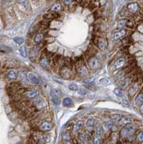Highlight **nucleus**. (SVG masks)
I'll return each mask as SVG.
<instances>
[{"label":"nucleus","mask_w":143,"mask_h":144,"mask_svg":"<svg viewBox=\"0 0 143 144\" xmlns=\"http://www.w3.org/2000/svg\"><path fill=\"white\" fill-rule=\"evenodd\" d=\"M43 39V35L42 33H37L35 37H34V42L35 43H39L42 41V40Z\"/></svg>","instance_id":"16"},{"label":"nucleus","mask_w":143,"mask_h":144,"mask_svg":"<svg viewBox=\"0 0 143 144\" xmlns=\"http://www.w3.org/2000/svg\"><path fill=\"white\" fill-rule=\"evenodd\" d=\"M37 94H38V92L36 91V90H31V91H29L28 92H27V96L29 98L35 97H36Z\"/></svg>","instance_id":"19"},{"label":"nucleus","mask_w":143,"mask_h":144,"mask_svg":"<svg viewBox=\"0 0 143 144\" xmlns=\"http://www.w3.org/2000/svg\"><path fill=\"white\" fill-rule=\"evenodd\" d=\"M119 125L121 126H124V125H127L130 123H131L132 122V119L129 117H125V118H122V119H120L119 120Z\"/></svg>","instance_id":"6"},{"label":"nucleus","mask_w":143,"mask_h":144,"mask_svg":"<svg viewBox=\"0 0 143 144\" xmlns=\"http://www.w3.org/2000/svg\"><path fill=\"white\" fill-rule=\"evenodd\" d=\"M19 2L26 9H28L30 8V4H29V2H28L27 0H19Z\"/></svg>","instance_id":"21"},{"label":"nucleus","mask_w":143,"mask_h":144,"mask_svg":"<svg viewBox=\"0 0 143 144\" xmlns=\"http://www.w3.org/2000/svg\"><path fill=\"white\" fill-rule=\"evenodd\" d=\"M141 105H142V106H141V107H140V112L143 114V103Z\"/></svg>","instance_id":"45"},{"label":"nucleus","mask_w":143,"mask_h":144,"mask_svg":"<svg viewBox=\"0 0 143 144\" xmlns=\"http://www.w3.org/2000/svg\"><path fill=\"white\" fill-rule=\"evenodd\" d=\"M27 78L32 84L37 85V84H39V83H40V80H39L38 77L32 72H29L27 74Z\"/></svg>","instance_id":"2"},{"label":"nucleus","mask_w":143,"mask_h":144,"mask_svg":"<svg viewBox=\"0 0 143 144\" xmlns=\"http://www.w3.org/2000/svg\"><path fill=\"white\" fill-rule=\"evenodd\" d=\"M96 134L101 136V134H102V129H101V127H98V128H96Z\"/></svg>","instance_id":"42"},{"label":"nucleus","mask_w":143,"mask_h":144,"mask_svg":"<svg viewBox=\"0 0 143 144\" xmlns=\"http://www.w3.org/2000/svg\"><path fill=\"white\" fill-rule=\"evenodd\" d=\"M14 41L16 43L19 44V45H22V44H23V43H24V38H21V37H15V38H14Z\"/></svg>","instance_id":"29"},{"label":"nucleus","mask_w":143,"mask_h":144,"mask_svg":"<svg viewBox=\"0 0 143 144\" xmlns=\"http://www.w3.org/2000/svg\"><path fill=\"white\" fill-rule=\"evenodd\" d=\"M61 9V5L60 4H55L51 7V10L54 12H58Z\"/></svg>","instance_id":"33"},{"label":"nucleus","mask_w":143,"mask_h":144,"mask_svg":"<svg viewBox=\"0 0 143 144\" xmlns=\"http://www.w3.org/2000/svg\"><path fill=\"white\" fill-rule=\"evenodd\" d=\"M52 97V101L53 102L55 105H58L60 102V97H56V96H51Z\"/></svg>","instance_id":"30"},{"label":"nucleus","mask_w":143,"mask_h":144,"mask_svg":"<svg viewBox=\"0 0 143 144\" xmlns=\"http://www.w3.org/2000/svg\"><path fill=\"white\" fill-rule=\"evenodd\" d=\"M137 89V84H135L132 87H130V90H129L130 94V95H133V94L136 92Z\"/></svg>","instance_id":"28"},{"label":"nucleus","mask_w":143,"mask_h":144,"mask_svg":"<svg viewBox=\"0 0 143 144\" xmlns=\"http://www.w3.org/2000/svg\"><path fill=\"white\" fill-rule=\"evenodd\" d=\"M88 93H89V92L86 89L81 88V89H78V94H81V95H86Z\"/></svg>","instance_id":"37"},{"label":"nucleus","mask_w":143,"mask_h":144,"mask_svg":"<svg viewBox=\"0 0 143 144\" xmlns=\"http://www.w3.org/2000/svg\"><path fill=\"white\" fill-rule=\"evenodd\" d=\"M78 72L81 76H86L88 74V71H87L86 68L83 66H81L78 68Z\"/></svg>","instance_id":"15"},{"label":"nucleus","mask_w":143,"mask_h":144,"mask_svg":"<svg viewBox=\"0 0 143 144\" xmlns=\"http://www.w3.org/2000/svg\"><path fill=\"white\" fill-rule=\"evenodd\" d=\"M88 138H89V135L86 132H82L78 135V139L82 142L86 141L88 139Z\"/></svg>","instance_id":"14"},{"label":"nucleus","mask_w":143,"mask_h":144,"mask_svg":"<svg viewBox=\"0 0 143 144\" xmlns=\"http://www.w3.org/2000/svg\"><path fill=\"white\" fill-rule=\"evenodd\" d=\"M95 79H96V77L93 76V77H90V78L84 79L83 81V84H92L95 81Z\"/></svg>","instance_id":"25"},{"label":"nucleus","mask_w":143,"mask_h":144,"mask_svg":"<svg viewBox=\"0 0 143 144\" xmlns=\"http://www.w3.org/2000/svg\"><path fill=\"white\" fill-rule=\"evenodd\" d=\"M73 105V102L72 101V100L69 97H66L63 99V105L64 107H71L72 105Z\"/></svg>","instance_id":"10"},{"label":"nucleus","mask_w":143,"mask_h":144,"mask_svg":"<svg viewBox=\"0 0 143 144\" xmlns=\"http://www.w3.org/2000/svg\"><path fill=\"white\" fill-rule=\"evenodd\" d=\"M143 103V94L140 93L135 98V104L137 106L141 105Z\"/></svg>","instance_id":"13"},{"label":"nucleus","mask_w":143,"mask_h":144,"mask_svg":"<svg viewBox=\"0 0 143 144\" xmlns=\"http://www.w3.org/2000/svg\"><path fill=\"white\" fill-rule=\"evenodd\" d=\"M125 33H126V31L125 30H119L118 32H116L114 34L113 38H114V40H118V39L122 38L125 35Z\"/></svg>","instance_id":"8"},{"label":"nucleus","mask_w":143,"mask_h":144,"mask_svg":"<svg viewBox=\"0 0 143 144\" xmlns=\"http://www.w3.org/2000/svg\"><path fill=\"white\" fill-rule=\"evenodd\" d=\"M120 101H121V102L122 103V105H124V106H125V107H130V102H129V101L126 99V98H125V97H122L121 99H120Z\"/></svg>","instance_id":"31"},{"label":"nucleus","mask_w":143,"mask_h":144,"mask_svg":"<svg viewBox=\"0 0 143 144\" xmlns=\"http://www.w3.org/2000/svg\"><path fill=\"white\" fill-rule=\"evenodd\" d=\"M33 102H34V103L35 105H40V104H42V103L44 102V100L41 97H35L34 99Z\"/></svg>","instance_id":"26"},{"label":"nucleus","mask_w":143,"mask_h":144,"mask_svg":"<svg viewBox=\"0 0 143 144\" xmlns=\"http://www.w3.org/2000/svg\"><path fill=\"white\" fill-rule=\"evenodd\" d=\"M40 64L43 68H47V66L49 65V61L47 58H43L40 61Z\"/></svg>","instance_id":"32"},{"label":"nucleus","mask_w":143,"mask_h":144,"mask_svg":"<svg viewBox=\"0 0 143 144\" xmlns=\"http://www.w3.org/2000/svg\"><path fill=\"white\" fill-rule=\"evenodd\" d=\"M42 140H43L44 142L48 143L50 141V136L49 135H45V136H42Z\"/></svg>","instance_id":"40"},{"label":"nucleus","mask_w":143,"mask_h":144,"mask_svg":"<svg viewBox=\"0 0 143 144\" xmlns=\"http://www.w3.org/2000/svg\"><path fill=\"white\" fill-rule=\"evenodd\" d=\"M99 46L101 49H104L105 47V41L103 39H100L99 41Z\"/></svg>","instance_id":"39"},{"label":"nucleus","mask_w":143,"mask_h":144,"mask_svg":"<svg viewBox=\"0 0 143 144\" xmlns=\"http://www.w3.org/2000/svg\"><path fill=\"white\" fill-rule=\"evenodd\" d=\"M114 93L117 95V96H119V97H123L124 96V92L123 91L119 89V88H115L114 90H113Z\"/></svg>","instance_id":"20"},{"label":"nucleus","mask_w":143,"mask_h":144,"mask_svg":"<svg viewBox=\"0 0 143 144\" xmlns=\"http://www.w3.org/2000/svg\"><path fill=\"white\" fill-rule=\"evenodd\" d=\"M19 52L20 54L23 56V57H27V53H26V50H25V47L22 45L19 48Z\"/></svg>","instance_id":"34"},{"label":"nucleus","mask_w":143,"mask_h":144,"mask_svg":"<svg viewBox=\"0 0 143 144\" xmlns=\"http://www.w3.org/2000/svg\"><path fill=\"white\" fill-rule=\"evenodd\" d=\"M89 65L92 70H96L99 66V61L96 58H91L89 60Z\"/></svg>","instance_id":"3"},{"label":"nucleus","mask_w":143,"mask_h":144,"mask_svg":"<svg viewBox=\"0 0 143 144\" xmlns=\"http://www.w3.org/2000/svg\"><path fill=\"white\" fill-rule=\"evenodd\" d=\"M68 87L71 91H77L78 89V85L76 84H75V83H71V84H69L68 86Z\"/></svg>","instance_id":"24"},{"label":"nucleus","mask_w":143,"mask_h":144,"mask_svg":"<svg viewBox=\"0 0 143 144\" xmlns=\"http://www.w3.org/2000/svg\"><path fill=\"white\" fill-rule=\"evenodd\" d=\"M127 8L129 9V11L130 12L135 13L136 12H137V10L139 9V5L136 2H133V3H130L127 5Z\"/></svg>","instance_id":"5"},{"label":"nucleus","mask_w":143,"mask_h":144,"mask_svg":"<svg viewBox=\"0 0 143 144\" xmlns=\"http://www.w3.org/2000/svg\"><path fill=\"white\" fill-rule=\"evenodd\" d=\"M130 81V80L129 79H125L123 80L122 81H121V83H120V87H122V88H126V87L129 85Z\"/></svg>","instance_id":"27"},{"label":"nucleus","mask_w":143,"mask_h":144,"mask_svg":"<svg viewBox=\"0 0 143 144\" xmlns=\"http://www.w3.org/2000/svg\"><path fill=\"white\" fill-rule=\"evenodd\" d=\"M135 133V128L133 125H127L124 128L121 132H120V136L122 138H129L131 136H132Z\"/></svg>","instance_id":"1"},{"label":"nucleus","mask_w":143,"mask_h":144,"mask_svg":"<svg viewBox=\"0 0 143 144\" xmlns=\"http://www.w3.org/2000/svg\"><path fill=\"white\" fill-rule=\"evenodd\" d=\"M62 92H60V90L59 89H53L51 90V93H50V95L51 96H56V97H60V96L62 95L61 94Z\"/></svg>","instance_id":"18"},{"label":"nucleus","mask_w":143,"mask_h":144,"mask_svg":"<svg viewBox=\"0 0 143 144\" xmlns=\"http://www.w3.org/2000/svg\"><path fill=\"white\" fill-rule=\"evenodd\" d=\"M125 60L124 58H119V59H118V60L115 62L114 66V68L115 69H118L122 67V66L125 65Z\"/></svg>","instance_id":"9"},{"label":"nucleus","mask_w":143,"mask_h":144,"mask_svg":"<svg viewBox=\"0 0 143 144\" xmlns=\"http://www.w3.org/2000/svg\"><path fill=\"white\" fill-rule=\"evenodd\" d=\"M83 123L82 121H78L74 125V126L73 128V131L75 133H77V132H78L83 128Z\"/></svg>","instance_id":"11"},{"label":"nucleus","mask_w":143,"mask_h":144,"mask_svg":"<svg viewBox=\"0 0 143 144\" xmlns=\"http://www.w3.org/2000/svg\"><path fill=\"white\" fill-rule=\"evenodd\" d=\"M126 23H127V20L126 19H122V20L119 21L118 25H117V27L118 28H122V27L125 26Z\"/></svg>","instance_id":"35"},{"label":"nucleus","mask_w":143,"mask_h":144,"mask_svg":"<svg viewBox=\"0 0 143 144\" xmlns=\"http://www.w3.org/2000/svg\"><path fill=\"white\" fill-rule=\"evenodd\" d=\"M137 140L140 141H143V132L140 133L137 135Z\"/></svg>","instance_id":"43"},{"label":"nucleus","mask_w":143,"mask_h":144,"mask_svg":"<svg viewBox=\"0 0 143 144\" xmlns=\"http://www.w3.org/2000/svg\"><path fill=\"white\" fill-rule=\"evenodd\" d=\"M5 1H9V0H5Z\"/></svg>","instance_id":"46"},{"label":"nucleus","mask_w":143,"mask_h":144,"mask_svg":"<svg viewBox=\"0 0 143 144\" xmlns=\"http://www.w3.org/2000/svg\"><path fill=\"white\" fill-rule=\"evenodd\" d=\"M62 138H63V141H68L71 139V135L69 133H68V132L63 133V135H62Z\"/></svg>","instance_id":"23"},{"label":"nucleus","mask_w":143,"mask_h":144,"mask_svg":"<svg viewBox=\"0 0 143 144\" xmlns=\"http://www.w3.org/2000/svg\"><path fill=\"white\" fill-rule=\"evenodd\" d=\"M101 142H102L101 136L96 134V136H95V137H94V144H101Z\"/></svg>","instance_id":"22"},{"label":"nucleus","mask_w":143,"mask_h":144,"mask_svg":"<svg viewBox=\"0 0 143 144\" xmlns=\"http://www.w3.org/2000/svg\"><path fill=\"white\" fill-rule=\"evenodd\" d=\"M111 119L113 122H117V121H119L120 120V115H117V114H115V115H113L112 117H111Z\"/></svg>","instance_id":"38"},{"label":"nucleus","mask_w":143,"mask_h":144,"mask_svg":"<svg viewBox=\"0 0 143 144\" xmlns=\"http://www.w3.org/2000/svg\"><path fill=\"white\" fill-rule=\"evenodd\" d=\"M95 123V120L94 118H89L86 120V127L89 131H91L94 128Z\"/></svg>","instance_id":"7"},{"label":"nucleus","mask_w":143,"mask_h":144,"mask_svg":"<svg viewBox=\"0 0 143 144\" xmlns=\"http://www.w3.org/2000/svg\"><path fill=\"white\" fill-rule=\"evenodd\" d=\"M52 128V125L49 122H43L40 125V129L42 131H49Z\"/></svg>","instance_id":"4"},{"label":"nucleus","mask_w":143,"mask_h":144,"mask_svg":"<svg viewBox=\"0 0 143 144\" xmlns=\"http://www.w3.org/2000/svg\"><path fill=\"white\" fill-rule=\"evenodd\" d=\"M73 1V0H64V3H65L66 4H71Z\"/></svg>","instance_id":"44"},{"label":"nucleus","mask_w":143,"mask_h":144,"mask_svg":"<svg viewBox=\"0 0 143 144\" xmlns=\"http://www.w3.org/2000/svg\"><path fill=\"white\" fill-rule=\"evenodd\" d=\"M7 76H8V78H9V79H11V80H14V79H16L17 77V72L14 71H10L8 73Z\"/></svg>","instance_id":"17"},{"label":"nucleus","mask_w":143,"mask_h":144,"mask_svg":"<svg viewBox=\"0 0 143 144\" xmlns=\"http://www.w3.org/2000/svg\"><path fill=\"white\" fill-rule=\"evenodd\" d=\"M113 125H114L113 121H112V120H109V121H108V122L104 123L103 125H102V127H103L104 130H105V131H109V129H111V128L113 127Z\"/></svg>","instance_id":"12"},{"label":"nucleus","mask_w":143,"mask_h":144,"mask_svg":"<svg viewBox=\"0 0 143 144\" xmlns=\"http://www.w3.org/2000/svg\"><path fill=\"white\" fill-rule=\"evenodd\" d=\"M53 80H55V81H57L58 83H59V84H63V80L60 79V78H58V77H53Z\"/></svg>","instance_id":"41"},{"label":"nucleus","mask_w":143,"mask_h":144,"mask_svg":"<svg viewBox=\"0 0 143 144\" xmlns=\"http://www.w3.org/2000/svg\"><path fill=\"white\" fill-rule=\"evenodd\" d=\"M109 80L108 79H107V78H102V79H100L99 80V84H103V85H107L109 83Z\"/></svg>","instance_id":"36"}]
</instances>
